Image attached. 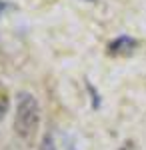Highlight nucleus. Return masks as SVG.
Here are the masks:
<instances>
[{"label":"nucleus","instance_id":"obj_3","mask_svg":"<svg viewBox=\"0 0 146 150\" xmlns=\"http://www.w3.org/2000/svg\"><path fill=\"white\" fill-rule=\"evenodd\" d=\"M8 106H10V98L4 86H0V120L4 118V114L8 112Z\"/></svg>","mask_w":146,"mask_h":150},{"label":"nucleus","instance_id":"obj_2","mask_svg":"<svg viewBox=\"0 0 146 150\" xmlns=\"http://www.w3.org/2000/svg\"><path fill=\"white\" fill-rule=\"evenodd\" d=\"M134 44L136 42L130 36H120V38H116L112 44L108 46V52L110 54H126V52H130L134 48Z\"/></svg>","mask_w":146,"mask_h":150},{"label":"nucleus","instance_id":"obj_1","mask_svg":"<svg viewBox=\"0 0 146 150\" xmlns=\"http://www.w3.org/2000/svg\"><path fill=\"white\" fill-rule=\"evenodd\" d=\"M40 128V106L30 92H20L14 110V130L24 142H34Z\"/></svg>","mask_w":146,"mask_h":150}]
</instances>
